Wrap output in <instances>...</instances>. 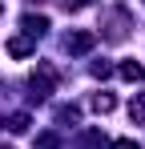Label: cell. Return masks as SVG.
Listing matches in <instances>:
<instances>
[{
    "mask_svg": "<svg viewBox=\"0 0 145 149\" xmlns=\"http://www.w3.org/2000/svg\"><path fill=\"white\" fill-rule=\"evenodd\" d=\"M93 45H97V36L89 32V28H81V32H69V36H65V49H69L72 56H85Z\"/></svg>",
    "mask_w": 145,
    "mask_h": 149,
    "instance_id": "1",
    "label": "cell"
},
{
    "mask_svg": "<svg viewBox=\"0 0 145 149\" xmlns=\"http://www.w3.org/2000/svg\"><path fill=\"white\" fill-rule=\"evenodd\" d=\"M20 28H24V36H32V40H36V36H45V32H48V16L24 12V16H20Z\"/></svg>",
    "mask_w": 145,
    "mask_h": 149,
    "instance_id": "2",
    "label": "cell"
},
{
    "mask_svg": "<svg viewBox=\"0 0 145 149\" xmlns=\"http://www.w3.org/2000/svg\"><path fill=\"white\" fill-rule=\"evenodd\" d=\"M4 49H8V56L20 61V56H32V52H36V40H32V36H8Z\"/></svg>",
    "mask_w": 145,
    "mask_h": 149,
    "instance_id": "3",
    "label": "cell"
},
{
    "mask_svg": "<svg viewBox=\"0 0 145 149\" xmlns=\"http://www.w3.org/2000/svg\"><path fill=\"white\" fill-rule=\"evenodd\" d=\"M109 141H105V133L101 129H85L81 133V149H105Z\"/></svg>",
    "mask_w": 145,
    "mask_h": 149,
    "instance_id": "4",
    "label": "cell"
},
{
    "mask_svg": "<svg viewBox=\"0 0 145 149\" xmlns=\"http://www.w3.org/2000/svg\"><path fill=\"white\" fill-rule=\"evenodd\" d=\"M117 73L125 77V81H129V85H137V81H145V69H141V65H137V61H125V65H121Z\"/></svg>",
    "mask_w": 145,
    "mask_h": 149,
    "instance_id": "5",
    "label": "cell"
},
{
    "mask_svg": "<svg viewBox=\"0 0 145 149\" xmlns=\"http://www.w3.org/2000/svg\"><path fill=\"white\" fill-rule=\"evenodd\" d=\"M93 109H97V113H113V109H117V97H113V93H97Z\"/></svg>",
    "mask_w": 145,
    "mask_h": 149,
    "instance_id": "6",
    "label": "cell"
},
{
    "mask_svg": "<svg viewBox=\"0 0 145 149\" xmlns=\"http://www.w3.org/2000/svg\"><path fill=\"white\" fill-rule=\"evenodd\" d=\"M8 129H12V133H28V125H32V117H28V113H12V117H8Z\"/></svg>",
    "mask_w": 145,
    "mask_h": 149,
    "instance_id": "7",
    "label": "cell"
},
{
    "mask_svg": "<svg viewBox=\"0 0 145 149\" xmlns=\"http://www.w3.org/2000/svg\"><path fill=\"white\" fill-rule=\"evenodd\" d=\"M36 149H61V137L56 133H40L36 137Z\"/></svg>",
    "mask_w": 145,
    "mask_h": 149,
    "instance_id": "8",
    "label": "cell"
},
{
    "mask_svg": "<svg viewBox=\"0 0 145 149\" xmlns=\"http://www.w3.org/2000/svg\"><path fill=\"white\" fill-rule=\"evenodd\" d=\"M77 117H81L77 105H61V109H56V121H77Z\"/></svg>",
    "mask_w": 145,
    "mask_h": 149,
    "instance_id": "9",
    "label": "cell"
},
{
    "mask_svg": "<svg viewBox=\"0 0 145 149\" xmlns=\"http://www.w3.org/2000/svg\"><path fill=\"white\" fill-rule=\"evenodd\" d=\"M129 117H133V121H145V97H137L129 105Z\"/></svg>",
    "mask_w": 145,
    "mask_h": 149,
    "instance_id": "10",
    "label": "cell"
},
{
    "mask_svg": "<svg viewBox=\"0 0 145 149\" xmlns=\"http://www.w3.org/2000/svg\"><path fill=\"white\" fill-rule=\"evenodd\" d=\"M109 73H113V65H105V61H97V65H93V77H97V81H105Z\"/></svg>",
    "mask_w": 145,
    "mask_h": 149,
    "instance_id": "11",
    "label": "cell"
},
{
    "mask_svg": "<svg viewBox=\"0 0 145 149\" xmlns=\"http://www.w3.org/2000/svg\"><path fill=\"white\" fill-rule=\"evenodd\" d=\"M109 149H141V145H137L133 137H121V141H113V145H109Z\"/></svg>",
    "mask_w": 145,
    "mask_h": 149,
    "instance_id": "12",
    "label": "cell"
},
{
    "mask_svg": "<svg viewBox=\"0 0 145 149\" xmlns=\"http://www.w3.org/2000/svg\"><path fill=\"white\" fill-rule=\"evenodd\" d=\"M89 4H93V0H65V8H69V12H77V8H89Z\"/></svg>",
    "mask_w": 145,
    "mask_h": 149,
    "instance_id": "13",
    "label": "cell"
},
{
    "mask_svg": "<svg viewBox=\"0 0 145 149\" xmlns=\"http://www.w3.org/2000/svg\"><path fill=\"white\" fill-rule=\"evenodd\" d=\"M0 149H12V145H0Z\"/></svg>",
    "mask_w": 145,
    "mask_h": 149,
    "instance_id": "14",
    "label": "cell"
},
{
    "mask_svg": "<svg viewBox=\"0 0 145 149\" xmlns=\"http://www.w3.org/2000/svg\"><path fill=\"white\" fill-rule=\"evenodd\" d=\"M141 4H145V0H141Z\"/></svg>",
    "mask_w": 145,
    "mask_h": 149,
    "instance_id": "15",
    "label": "cell"
}]
</instances>
